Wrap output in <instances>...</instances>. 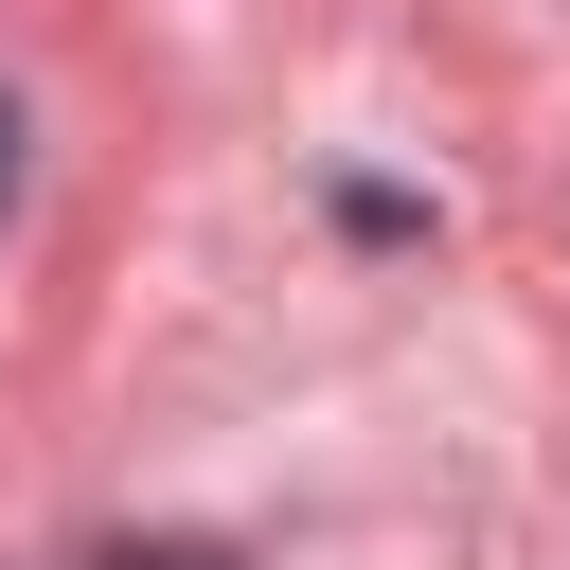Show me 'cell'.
Segmentation results:
<instances>
[{
	"label": "cell",
	"mask_w": 570,
	"mask_h": 570,
	"mask_svg": "<svg viewBox=\"0 0 570 570\" xmlns=\"http://www.w3.org/2000/svg\"><path fill=\"white\" fill-rule=\"evenodd\" d=\"M18 142H36V125H18V89H0V214H18Z\"/></svg>",
	"instance_id": "cell-1"
},
{
	"label": "cell",
	"mask_w": 570,
	"mask_h": 570,
	"mask_svg": "<svg viewBox=\"0 0 570 570\" xmlns=\"http://www.w3.org/2000/svg\"><path fill=\"white\" fill-rule=\"evenodd\" d=\"M89 570H214V552H89Z\"/></svg>",
	"instance_id": "cell-2"
}]
</instances>
